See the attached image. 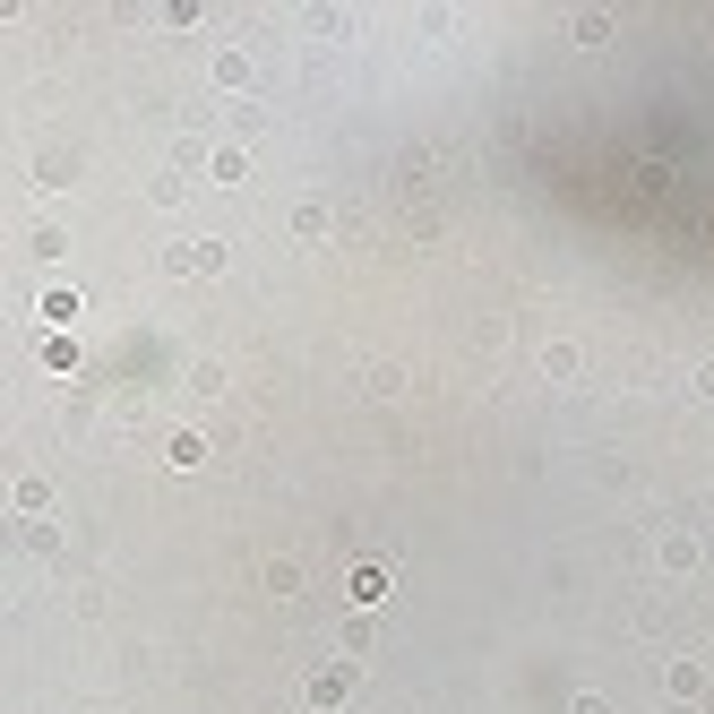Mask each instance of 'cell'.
<instances>
[{"label": "cell", "mask_w": 714, "mask_h": 714, "mask_svg": "<svg viewBox=\"0 0 714 714\" xmlns=\"http://www.w3.org/2000/svg\"><path fill=\"white\" fill-rule=\"evenodd\" d=\"M310 697H319V706H345V697H353V671H345V663L319 671V680H310Z\"/></svg>", "instance_id": "6da1fadb"}, {"label": "cell", "mask_w": 714, "mask_h": 714, "mask_svg": "<svg viewBox=\"0 0 714 714\" xmlns=\"http://www.w3.org/2000/svg\"><path fill=\"white\" fill-rule=\"evenodd\" d=\"M353 603H362V611L388 603V568H362V577H353Z\"/></svg>", "instance_id": "7a4b0ae2"}]
</instances>
